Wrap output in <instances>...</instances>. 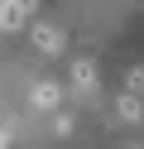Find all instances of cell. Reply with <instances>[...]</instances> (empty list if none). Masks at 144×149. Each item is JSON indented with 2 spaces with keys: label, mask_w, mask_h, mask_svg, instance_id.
I'll list each match as a JSON object with an SVG mask.
<instances>
[{
  "label": "cell",
  "mask_w": 144,
  "mask_h": 149,
  "mask_svg": "<svg viewBox=\"0 0 144 149\" xmlns=\"http://www.w3.org/2000/svg\"><path fill=\"white\" fill-rule=\"evenodd\" d=\"M58 101H63V87H58V82H38V87H34V106H58Z\"/></svg>",
  "instance_id": "cell-1"
},
{
  "label": "cell",
  "mask_w": 144,
  "mask_h": 149,
  "mask_svg": "<svg viewBox=\"0 0 144 149\" xmlns=\"http://www.w3.org/2000/svg\"><path fill=\"white\" fill-rule=\"evenodd\" d=\"M34 43H38L43 53H58V48H63V34L48 29V24H38V29H34Z\"/></svg>",
  "instance_id": "cell-2"
},
{
  "label": "cell",
  "mask_w": 144,
  "mask_h": 149,
  "mask_svg": "<svg viewBox=\"0 0 144 149\" xmlns=\"http://www.w3.org/2000/svg\"><path fill=\"white\" fill-rule=\"evenodd\" d=\"M0 24H5V29H19V24H24V10H19L15 0H5V5H0Z\"/></svg>",
  "instance_id": "cell-3"
},
{
  "label": "cell",
  "mask_w": 144,
  "mask_h": 149,
  "mask_svg": "<svg viewBox=\"0 0 144 149\" xmlns=\"http://www.w3.org/2000/svg\"><path fill=\"white\" fill-rule=\"evenodd\" d=\"M72 82H77V87H91V82H96V68H91V63H77V68H72Z\"/></svg>",
  "instance_id": "cell-4"
},
{
  "label": "cell",
  "mask_w": 144,
  "mask_h": 149,
  "mask_svg": "<svg viewBox=\"0 0 144 149\" xmlns=\"http://www.w3.org/2000/svg\"><path fill=\"white\" fill-rule=\"evenodd\" d=\"M120 116H125V120H139V116H144V101H134V96H120Z\"/></svg>",
  "instance_id": "cell-5"
},
{
  "label": "cell",
  "mask_w": 144,
  "mask_h": 149,
  "mask_svg": "<svg viewBox=\"0 0 144 149\" xmlns=\"http://www.w3.org/2000/svg\"><path fill=\"white\" fill-rule=\"evenodd\" d=\"M125 96H134V101H144V72H130V91Z\"/></svg>",
  "instance_id": "cell-6"
},
{
  "label": "cell",
  "mask_w": 144,
  "mask_h": 149,
  "mask_svg": "<svg viewBox=\"0 0 144 149\" xmlns=\"http://www.w3.org/2000/svg\"><path fill=\"white\" fill-rule=\"evenodd\" d=\"M15 5H19V10H24V15H29V10H34V0H15Z\"/></svg>",
  "instance_id": "cell-7"
},
{
  "label": "cell",
  "mask_w": 144,
  "mask_h": 149,
  "mask_svg": "<svg viewBox=\"0 0 144 149\" xmlns=\"http://www.w3.org/2000/svg\"><path fill=\"white\" fill-rule=\"evenodd\" d=\"M0 144H5V135H0Z\"/></svg>",
  "instance_id": "cell-8"
},
{
  "label": "cell",
  "mask_w": 144,
  "mask_h": 149,
  "mask_svg": "<svg viewBox=\"0 0 144 149\" xmlns=\"http://www.w3.org/2000/svg\"><path fill=\"white\" fill-rule=\"evenodd\" d=\"M0 5H5V0H0Z\"/></svg>",
  "instance_id": "cell-9"
}]
</instances>
